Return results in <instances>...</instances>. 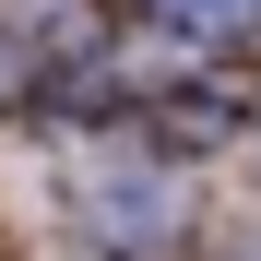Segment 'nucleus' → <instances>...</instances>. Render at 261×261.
Masks as SVG:
<instances>
[{
  "label": "nucleus",
  "mask_w": 261,
  "mask_h": 261,
  "mask_svg": "<svg viewBox=\"0 0 261 261\" xmlns=\"http://www.w3.org/2000/svg\"><path fill=\"white\" fill-rule=\"evenodd\" d=\"M154 24H190V36H238V24H261V0H143Z\"/></svg>",
  "instance_id": "1"
},
{
  "label": "nucleus",
  "mask_w": 261,
  "mask_h": 261,
  "mask_svg": "<svg viewBox=\"0 0 261 261\" xmlns=\"http://www.w3.org/2000/svg\"><path fill=\"white\" fill-rule=\"evenodd\" d=\"M12 95H24V71H12V48H0V107H12Z\"/></svg>",
  "instance_id": "2"
}]
</instances>
